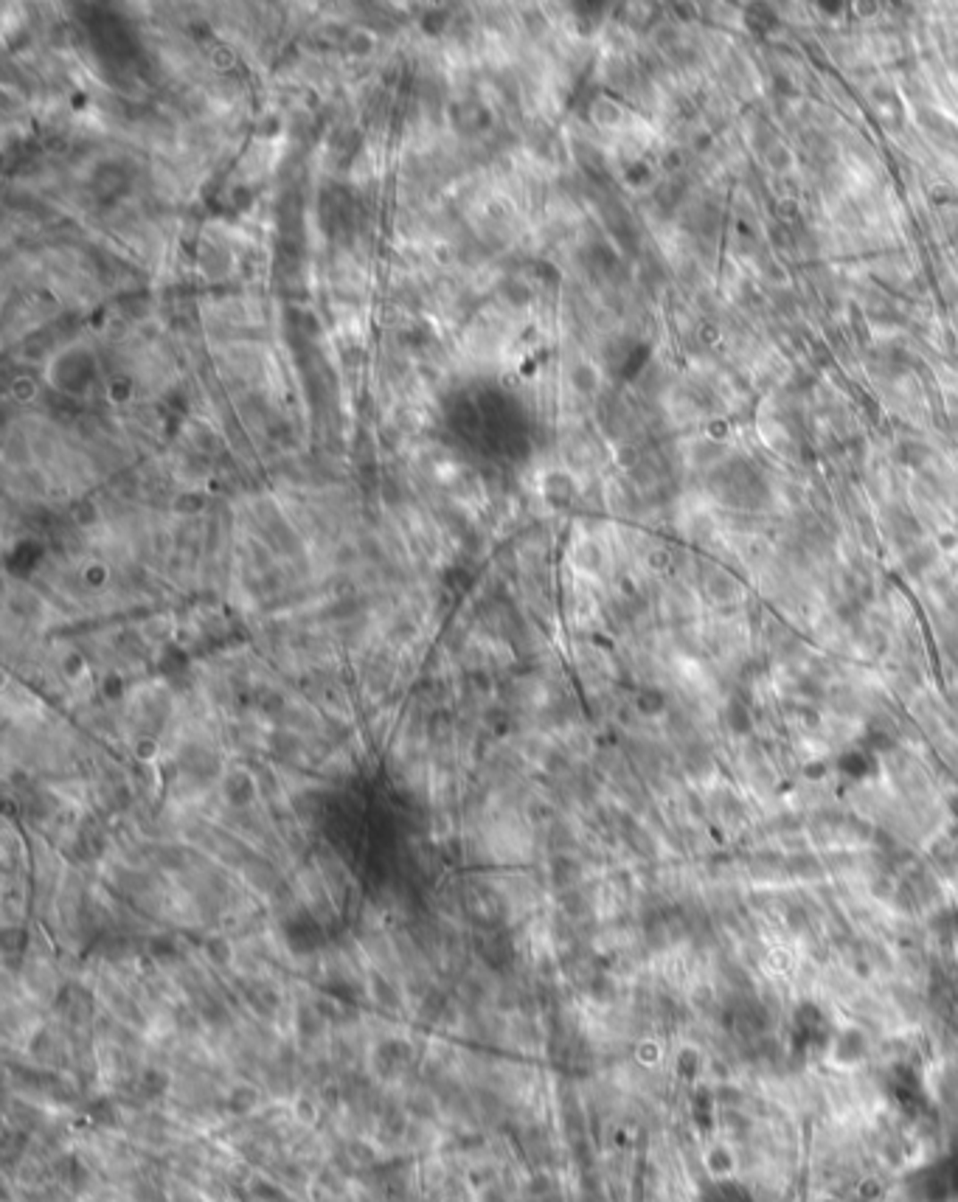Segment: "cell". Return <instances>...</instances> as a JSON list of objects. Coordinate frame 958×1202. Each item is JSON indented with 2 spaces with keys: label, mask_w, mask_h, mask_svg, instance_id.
Here are the masks:
<instances>
[{
  "label": "cell",
  "mask_w": 958,
  "mask_h": 1202,
  "mask_svg": "<svg viewBox=\"0 0 958 1202\" xmlns=\"http://www.w3.org/2000/svg\"><path fill=\"white\" fill-rule=\"evenodd\" d=\"M349 1152H352V1157H366V1163H371V1160H374V1152H371V1149L366 1147V1143H357V1140H354L352 1147H349Z\"/></svg>",
  "instance_id": "cell-4"
},
{
  "label": "cell",
  "mask_w": 958,
  "mask_h": 1202,
  "mask_svg": "<svg viewBox=\"0 0 958 1202\" xmlns=\"http://www.w3.org/2000/svg\"><path fill=\"white\" fill-rule=\"evenodd\" d=\"M254 1191H256V1194H259L262 1199H267V1202H271V1199H276V1202H279V1199H281V1191H279L276 1186H267V1182H256V1186H254Z\"/></svg>",
  "instance_id": "cell-3"
},
{
  "label": "cell",
  "mask_w": 958,
  "mask_h": 1202,
  "mask_svg": "<svg viewBox=\"0 0 958 1202\" xmlns=\"http://www.w3.org/2000/svg\"><path fill=\"white\" fill-rule=\"evenodd\" d=\"M256 1101H259V1096H256V1090H251V1088H237L231 1096H228V1113H234V1115H247L254 1107H256Z\"/></svg>",
  "instance_id": "cell-1"
},
{
  "label": "cell",
  "mask_w": 958,
  "mask_h": 1202,
  "mask_svg": "<svg viewBox=\"0 0 958 1202\" xmlns=\"http://www.w3.org/2000/svg\"><path fill=\"white\" fill-rule=\"evenodd\" d=\"M166 1084H169V1079H166L163 1073H155V1071H152V1073L144 1076V1093H146V1096H161V1093L166 1090Z\"/></svg>",
  "instance_id": "cell-2"
}]
</instances>
